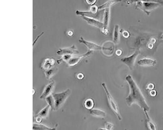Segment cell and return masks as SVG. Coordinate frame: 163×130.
<instances>
[{
	"label": "cell",
	"instance_id": "1",
	"mask_svg": "<svg viewBox=\"0 0 163 130\" xmlns=\"http://www.w3.org/2000/svg\"><path fill=\"white\" fill-rule=\"evenodd\" d=\"M125 79L129 84L130 89L129 94L125 100L127 105L130 107L134 104H136L143 111L146 110L148 112L150 110L149 107L141 90L132 77L129 74L126 76Z\"/></svg>",
	"mask_w": 163,
	"mask_h": 130
},
{
	"label": "cell",
	"instance_id": "2",
	"mask_svg": "<svg viewBox=\"0 0 163 130\" xmlns=\"http://www.w3.org/2000/svg\"><path fill=\"white\" fill-rule=\"evenodd\" d=\"M162 6H163L162 1H136V8L141 10L148 15L151 14L152 11Z\"/></svg>",
	"mask_w": 163,
	"mask_h": 130
},
{
	"label": "cell",
	"instance_id": "3",
	"mask_svg": "<svg viewBox=\"0 0 163 130\" xmlns=\"http://www.w3.org/2000/svg\"><path fill=\"white\" fill-rule=\"evenodd\" d=\"M71 93V90L68 89L63 92L52 94L55 103V111L59 110L63 107Z\"/></svg>",
	"mask_w": 163,
	"mask_h": 130
},
{
	"label": "cell",
	"instance_id": "4",
	"mask_svg": "<svg viewBox=\"0 0 163 130\" xmlns=\"http://www.w3.org/2000/svg\"><path fill=\"white\" fill-rule=\"evenodd\" d=\"M102 86L106 93L111 109L115 114L119 121H122V117L120 115L119 107L111 94L106 84L105 83L103 82L102 84Z\"/></svg>",
	"mask_w": 163,
	"mask_h": 130
},
{
	"label": "cell",
	"instance_id": "5",
	"mask_svg": "<svg viewBox=\"0 0 163 130\" xmlns=\"http://www.w3.org/2000/svg\"><path fill=\"white\" fill-rule=\"evenodd\" d=\"M140 53L139 51H136L130 56L122 58L121 60L123 63L126 64L130 70H132L136 58Z\"/></svg>",
	"mask_w": 163,
	"mask_h": 130
},
{
	"label": "cell",
	"instance_id": "6",
	"mask_svg": "<svg viewBox=\"0 0 163 130\" xmlns=\"http://www.w3.org/2000/svg\"><path fill=\"white\" fill-rule=\"evenodd\" d=\"M55 86V82L54 80L48 84L46 86L42 92L40 98L41 99L45 100L47 97L51 95L53 93V91Z\"/></svg>",
	"mask_w": 163,
	"mask_h": 130
},
{
	"label": "cell",
	"instance_id": "7",
	"mask_svg": "<svg viewBox=\"0 0 163 130\" xmlns=\"http://www.w3.org/2000/svg\"><path fill=\"white\" fill-rule=\"evenodd\" d=\"M92 51L90 50L87 52V53L79 55V56L71 57L67 61V63L70 66H75V65L79 63L82 58L89 56L92 53Z\"/></svg>",
	"mask_w": 163,
	"mask_h": 130
},
{
	"label": "cell",
	"instance_id": "8",
	"mask_svg": "<svg viewBox=\"0 0 163 130\" xmlns=\"http://www.w3.org/2000/svg\"><path fill=\"white\" fill-rule=\"evenodd\" d=\"M79 42L80 43L85 45L90 51L100 50L102 49V46H100L93 42L86 41L82 37L80 38Z\"/></svg>",
	"mask_w": 163,
	"mask_h": 130
},
{
	"label": "cell",
	"instance_id": "9",
	"mask_svg": "<svg viewBox=\"0 0 163 130\" xmlns=\"http://www.w3.org/2000/svg\"><path fill=\"white\" fill-rule=\"evenodd\" d=\"M104 54L108 56H111L113 54L114 50V46L112 42L108 41L102 46V49Z\"/></svg>",
	"mask_w": 163,
	"mask_h": 130
},
{
	"label": "cell",
	"instance_id": "10",
	"mask_svg": "<svg viewBox=\"0 0 163 130\" xmlns=\"http://www.w3.org/2000/svg\"><path fill=\"white\" fill-rule=\"evenodd\" d=\"M82 17L88 24L90 25L103 29V22H101L95 18L85 17V16H82Z\"/></svg>",
	"mask_w": 163,
	"mask_h": 130
},
{
	"label": "cell",
	"instance_id": "11",
	"mask_svg": "<svg viewBox=\"0 0 163 130\" xmlns=\"http://www.w3.org/2000/svg\"><path fill=\"white\" fill-rule=\"evenodd\" d=\"M157 63L156 60L149 58H143L138 61V64L139 66L143 67L154 66Z\"/></svg>",
	"mask_w": 163,
	"mask_h": 130
},
{
	"label": "cell",
	"instance_id": "12",
	"mask_svg": "<svg viewBox=\"0 0 163 130\" xmlns=\"http://www.w3.org/2000/svg\"><path fill=\"white\" fill-rule=\"evenodd\" d=\"M90 112L91 116L96 118H104L106 116V112L100 109H93L90 110Z\"/></svg>",
	"mask_w": 163,
	"mask_h": 130
},
{
	"label": "cell",
	"instance_id": "13",
	"mask_svg": "<svg viewBox=\"0 0 163 130\" xmlns=\"http://www.w3.org/2000/svg\"><path fill=\"white\" fill-rule=\"evenodd\" d=\"M110 8L106 9L105 12H104L103 22V29L105 30V31L107 30L109 25L110 18Z\"/></svg>",
	"mask_w": 163,
	"mask_h": 130
},
{
	"label": "cell",
	"instance_id": "14",
	"mask_svg": "<svg viewBox=\"0 0 163 130\" xmlns=\"http://www.w3.org/2000/svg\"><path fill=\"white\" fill-rule=\"evenodd\" d=\"M57 124L54 128H50L41 123H33V130H57Z\"/></svg>",
	"mask_w": 163,
	"mask_h": 130
},
{
	"label": "cell",
	"instance_id": "15",
	"mask_svg": "<svg viewBox=\"0 0 163 130\" xmlns=\"http://www.w3.org/2000/svg\"><path fill=\"white\" fill-rule=\"evenodd\" d=\"M144 112L146 115V124L148 127L149 130H156V126L154 123L153 122L151 119L150 118L148 112L144 110Z\"/></svg>",
	"mask_w": 163,
	"mask_h": 130
},
{
	"label": "cell",
	"instance_id": "16",
	"mask_svg": "<svg viewBox=\"0 0 163 130\" xmlns=\"http://www.w3.org/2000/svg\"><path fill=\"white\" fill-rule=\"evenodd\" d=\"M51 107L49 105H47L43 109H42L36 115L37 116L41 117L42 119H46L48 118L49 113Z\"/></svg>",
	"mask_w": 163,
	"mask_h": 130
},
{
	"label": "cell",
	"instance_id": "17",
	"mask_svg": "<svg viewBox=\"0 0 163 130\" xmlns=\"http://www.w3.org/2000/svg\"><path fill=\"white\" fill-rule=\"evenodd\" d=\"M119 27L118 25H116L114 27L113 33V43L115 44H118L119 41Z\"/></svg>",
	"mask_w": 163,
	"mask_h": 130
},
{
	"label": "cell",
	"instance_id": "18",
	"mask_svg": "<svg viewBox=\"0 0 163 130\" xmlns=\"http://www.w3.org/2000/svg\"><path fill=\"white\" fill-rule=\"evenodd\" d=\"M84 106L86 109L91 110L93 109L95 103L93 100L92 98H89L84 101Z\"/></svg>",
	"mask_w": 163,
	"mask_h": 130
},
{
	"label": "cell",
	"instance_id": "19",
	"mask_svg": "<svg viewBox=\"0 0 163 130\" xmlns=\"http://www.w3.org/2000/svg\"><path fill=\"white\" fill-rule=\"evenodd\" d=\"M76 14L77 15H81L82 16H85V17L91 18H94L96 17V14H93L90 11H82L78 10L76 12Z\"/></svg>",
	"mask_w": 163,
	"mask_h": 130
},
{
	"label": "cell",
	"instance_id": "20",
	"mask_svg": "<svg viewBox=\"0 0 163 130\" xmlns=\"http://www.w3.org/2000/svg\"><path fill=\"white\" fill-rule=\"evenodd\" d=\"M121 1H107L102 5L98 7V9H104L110 8L113 5L116 3L120 2Z\"/></svg>",
	"mask_w": 163,
	"mask_h": 130
},
{
	"label": "cell",
	"instance_id": "21",
	"mask_svg": "<svg viewBox=\"0 0 163 130\" xmlns=\"http://www.w3.org/2000/svg\"><path fill=\"white\" fill-rule=\"evenodd\" d=\"M45 100L48 105L50 106L51 110L55 111V103L52 94L47 97Z\"/></svg>",
	"mask_w": 163,
	"mask_h": 130
},
{
	"label": "cell",
	"instance_id": "22",
	"mask_svg": "<svg viewBox=\"0 0 163 130\" xmlns=\"http://www.w3.org/2000/svg\"><path fill=\"white\" fill-rule=\"evenodd\" d=\"M57 70L56 68L54 69L48 70L45 71L46 77L48 80L50 79L56 73Z\"/></svg>",
	"mask_w": 163,
	"mask_h": 130
},
{
	"label": "cell",
	"instance_id": "23",
	"mask_svg": "<svg viewBox=\"0 0 163 130\" xmlns=\"http://www.w3.org/2000/svg\"><path fill=\"white\" fill-rule=\"evenodd\" d=\"M105 125L106 129L108 130H113L114 128V125L111 123L106 122Z\"/></svg>",
	"mask_w": 163,
	"mask_h": 130
},
{
	"label": "cell",
	"instance_id": "24",
	"mask_svg": "<svg viewBox=\"0 0 163 130\" xmlns=\"http://www.w3.org/2000/svg\"><path fill=\"white\" fill-rule=\"evenodd\" d=\"M98 9L96 6L93 5L90 8V11L92 12L93 14H96Z\"/></svg>",
	"mask_w": 163,
	"mask_h": 130
},
{
	"label": "cell",
	"instance_id": "25",
	"mask_svg": "<svg viewBox=\"0 0 163 130\" xmlns=\"http://www.w3.org/2000/svg\"><path fill=\"white\" fill-rule=\"evenodd\" d=\"M155 85L153 84H149L147 86V88L149 90H152L154 88Z\"/></svg>",
	"mask_w": 163,
	"mask_h": 130
},
{
	"label": "cell",
	"instance_id": "26",
	"mask_svg": "<svg viewBox=\"0 0 163 130\" xmlns=\"http://www.w3.org/2000/svg\"><path fill=\"white\" fill-rule=\"evenodd\" d=\"M36 121L37 123H40L42 121L43 119L41 118V117L36 116Z\"/></svg>",
	"mask_w": 163,
	"mask_h": 130
},
{
	"label": "cell",
	"instance_id": "27",
	"mask_svg": "<svg viewBox=\"0 0 163 130\" xmlns=\"http://www.w3.org/2000/svg\"><path fill=\"white\" fill-rule=\"evenodd\" d=\"M86 1L87 3V4L93 5L94 4H95L97 1H90V0H88V1Z\"/></svg>",
	"mask_w": 163,
	"mask_h": 130
},
{
	"label": "cell",
	"instance_id": "28",
	"mask_svg": "<svg viewBox=\"0 0 163 130\" xmlns=\"http://www.w3.org/2000/svg\"><path fill=\"white\" fill-rule=\"evenodd\" d=\"M123 35L124 37L126 38H127L129 37V32L127 31H124L123 32Z\"/></svg>",
	"mask_w": 163,
	"mask_h": 130
},
{
	"label": "cell",
	"instance_id": "29",
	"mask_svg": "<svg viewBox=\"0 0 163 130\" xmlns=\"http://www.w3.org/2000/svg\"><path fill=\"white\" fill-rule=\"evenodd\" d=\"M150 94L152 96L154 97L156 96L157 93L155 90H152L150 92Z\"/></svg>",
	"mask_w": 163,
	"mask_h": 130
},
{
	"label": "cell",
	"instance_id": "30",
	"mask_svg": "<svg viewBox=\"0 0 163 130\" xmlns=\"http://www.w3.org/2000/svg\"><path fill=\"white\" fill-rule=\"evenodd\" d=\"M84 77V75L83 74L80 73L78 75L77 78L78 79H82Z\"/></svg>",
	"mask_w": 163,
	"mask_h": 130
},
{
	"label": "cell",
	"instance_id": "31",
	"mask_svg": "<svg viewBox=\"0 0 163 130\" xmlns=\"http://www.w3.org/2000/svg\"><path fill=\"white\" fill-rule=\"evenodd\" d=\"M116 54L117 55L120 56L122 54V51L120 50H117L116 51Z\"/></svg>",
	"mask_w": 163,
	"mask_h": 130
},
{
	"label": "cell",
	"instance_id": "32",
	"mask_svg": "<svg viewBox=\"0 0 163 130\" xmlns=\"http://www.w3.org/2000/svg\"><path fill=\"white\" fill-rule=\"evenodd\" d=\"M97 130H108L106 129H103V128H99L97 129Z\"/></svg>",
	"mask_w": 163,
	"mask_h": 130
},
{
	"label": "cell",
	"instance_id": "33",
	"mask_svg": "<svg viewBox=\"0 0 163 130\" xmlns=\"http://www.w3.org/2000/svg\"><path fill=\"white\" fill-rule=\"evenodd\" d=\"M160 38L162 40H163V33L162 34L160 37Z\"/></svg>",
	"mask_w": 163,
	"mask_h": 130
}]
</instances>
